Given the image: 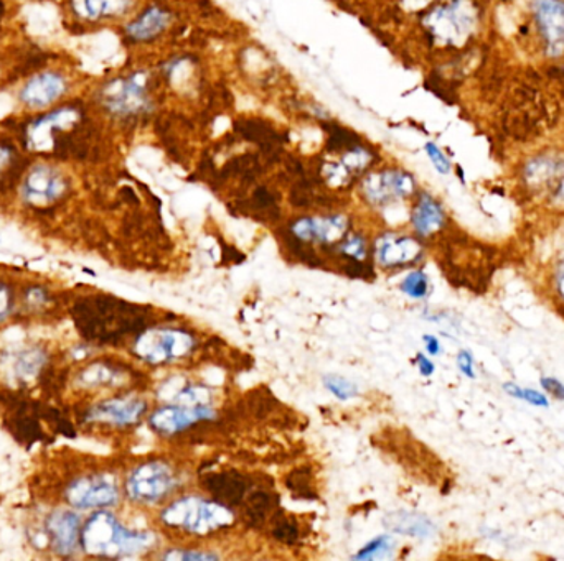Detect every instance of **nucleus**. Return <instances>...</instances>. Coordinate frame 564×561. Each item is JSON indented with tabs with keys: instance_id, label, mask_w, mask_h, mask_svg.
Listing matches in <instances>:
<instances>
[{
	"instance_id": "nucleus-27",
	"label": "nucleus",
	"mask_w": 564,
	"mask_h": 561,
	"mask_svg": "<svg viewBox=\"0 0 564 561\" xmlns=\"http://www.w3.org/2000/svg\"><path fill=\"white\" fill-rule=\"evenodd\" d=\"M503 391H505V394H509L510 397L521 398V400L535 405V407H550V400H548L543 392L521 387V385L513 384V382H505V384H503Z\"/></svg>"
},
{
	"instance_id": "nucleus-29",
	"label": "nucleus",
	"mask_w": 564,
	"mask_h": 561,
	"mask_svg": "<svg viewBox=\"0 0 564 561\" xmlns=\"http://www.w3.org/2000/svg\"><path fill=\"white\" fill-rule=\"evenodd\" d=\"M340 254L353 260L366 259V241L362 235H350L339 245Z\"/></svg>"
},
{
	"instance_id": "nucleus-34",
	"label": "nucleus",
	"mask_w": 564,
	"mask_h": 561,
	"mask_svg": "<svg viewBox=\"0 0 564 561\" xmlns=\"http://www.w3.org/2000/svg\"><path fill=\"white\" fill-rule=\"evenodd\" d=\"M540 385L554 400H564V384L556 378H541Z\"/></svg>"
},
{
	"instance_id": "nucleus-3",
	"label": "nucleus",
	"mask_w": 564,
	"mask_h": 561,
	"mask_svg": "<svg viewBox=\"0 0 564 561\" xmlns=\"http://www.w3.org/2000/svg\"><path fill=\"white\" fill-rule=\"evenodd\" d=\"M152 544V534L124 527L116 515L104 509L98 510L88 519L79 538L83 550L92 557H126L148 550Z\"/></svg>"
},
{
	"instance_id": "nucleus-10",
	"label": "nucleus",
	"mask_w": 564,
	"mask_h": 561,
	"mask_svg": "<svg viewBox=\"0 0 564 561\" xmlns=\"http://www.w3.org/2000/svg\"><path fill=\"white\" fill-rule=\"evenodd\" d=\"M66 500L75 509H108L120 500V487L114 477L89 474L70 484Z\"/></svg>"
},
{
	"instance_id": "nucleus-13",
	"label": "nucleus",
	"mask_w": 564,
	"mask_h": 561,
	"mask_svg": "<svg viewBox=\"0 0 564 561\" xmlns=\"http://www.w3.org/2000/svg\"><path fill=\"white\" fill-rule=\"evenodd\" d=\"M148 412V401L136 395H121L89 408L88 420L111 426H133Z\"/></svg>"
},
{
	"instance_id": "nucleus-6",
	"label": "nucleus",
	"mask_w": 564,
	"mask_h": 561,
	"mask_svg": "<svg viewBox=\"0 0 564 561\" xmlns=\"http://www.w3.org/2000/svg\"><path fill=\"white\" fill-rule=\"evenodd\" d=\"M178 486L177 471L164 461H148L130 471L126 494L140 506H154L167 499Z\"/></svg>"
},
{
	"instance_id": "nucleus-31",
	"label": "nucleus",
	"mask_w": 564,
	"mask_h": 561,
	"mask_svg": "<svg viewBox=\"0 0 564 561\" xmlns=\"http://www.w3.org/2000/svg\"><path fill=\"white\" fill-rule=\"evenodd\" d=\"M162 558H165V560L203 561L216 560L218 557L215 553H209V551L171 550Z\"/></svg>"
},
{
	"instance_id": "nucleus-18",
	"label": "nucleus",
	"mask_w": 564,
	"mask_h": 561,
	"mask_svg": "<svg viewBox=\"0 0 564 561\" xmlns=\"http://www.w3.org/2000/svg\"><path fill=\"white\" fill-rule=\"evenodd\" d=\"M45 531L49 535L53 550L60 554H68L78 547L82 538V521L73 510H55L45 522Z\"/></svg>"
},
{
	"instance_id": "nucleus-17",
	"label": "nucleus",
	"mask_w": 564,
	"mask_h": 561,
	"mask_svg": "<svg viewBox=\"0 0 564 561\" xmlns=\"http://www.w3.org/2000/svg\"><path fill=\"white\" fill-rule=\"evenodd\" d=\"M537 24L547 48V55L564 53V2L563 0H537Z\"/></svg>"
},
{
	"instance_id": "nucleus-4",
	"label": "nucleus",
	"mask_w": 564,
	"mask_h": 561,
	"mask_svg": "<svg viewBox=\"0 0 564 561\" xmlns=\"http://www.w3.org/2000/svg\"><path fill=\"white\" fill-rule=\"evenodd\" d=\"M98 101L108 116L117 120H136L151 111L152 98L145 73H133L111 79L98 92Z\"/></svg>"
},
{
	"instance_id": "nucleus-2",
	"label": "nucleus",
	"mask_w": 564,
	"mask_h": 561,
	"mask_svg": "<svg viewBox=\"0 0 564 561\" xmlns=\"http://www.w3.org/2000/svg\"><path fill=\"white\" fill-rule=\"evenodd\" d=\"M161 522L171 531L209 537L231 527L235 524V512L218 500L188 494L177 497L162 509Z\"/></svg>"
},
{
	"instance_id": "nucleus-8",
	"label": "nucleus",
	"mask_w": 564,
	"mask_h": 561,
	"mask_svg": "<svg viewBox=\"0 0 564 561\" xmlns=\"http://www.w3.org/2000/svg\"><path fill=\"white\" fill-rule=\"evenodd\" d=\"M72 79L60 69H41L22 85L17 99L28 113L52 110L68 94Z\"/></svg>"
},
{
	"instance_id": "nucleus-30",
	"label": "nucleus",
	"mask_w": 564,
	"mask_h": 561,
	"mask_svg": "<svg viewBox=\"0 0 564 561\" xmlns=\"http://www.w3.org/2000/svg\"><path fill=\"white\" fill-rule=\"evenodd\" d=\"M426 153H428V157L431 158V164L435 165L436 170L441 175L451 174V162L446 157L442 150L439 149L436 143L428 142L425 145Z\"/></svg>"
},
{
	"instance_id": "nucleus-9",
	"label": "nucleus",
	"mask_w": 564,
	"mask_h": 561,
	"mask_svg": "<svg viewBox=\"0 0 564 561\" xmlns=\"http://www.w3.org/2000/svg\"><path fill=\"white\" fill-rule=\"evenodd\" d=\"M360 190L363 197L373 206H387L394 201L413 196L416 180L408 171L388 168V170L372 171L366 175L360 184Z\"/></svg>"
},
{
	"instance_id": "nucleus-15",
	"label": "nucleus",
	"mask_w": 564,
	"mask_h": 561,
	"mask_svg": "<svg viewBox=\"0 0 564 561\" xmlns=\"http://www.w3.org/2000/svg\"><path fill=\"white\" fill-rule=\"evenodd\" d=\"M349 218L343 215L305 216L292 222L291 232L296 239L311 244H339L347 238Z\"/></svg>"
},
{
	"instance_id": "nucleus-7",
	"label": "nucleus",
	"mask_w": 564,
	"mask_h": 561,
	"mask_svg": "<svg viewBox=\"0 0 564 561\" xmlns=\"http://www.w3.org/2000/svg\"><path fill=\"white\" fill-rule=\"evenodd\" d=\"M70 191V180L55 165L40 162L27 168L21 181L22 200L32 208L55 206Z\"/></svg>"
},
{
	"instance_id": "nucleus-37",
	"label": "nucleus",
	"mask_w": 564,
	"mask_h": 561,
	"mask_svg": "<svg viewBox=\"0 0 564 561\" xmlns=\"http://www.w3.org/2000/svg\"><path fill=\"white\" fill-rule=\"evenodd\" d=\"M423 343H425L429 356H439V354H441V343H439L438 337L433 336V334H425V336H423Z\"/></svg>"
},
{
	"instance_id": "nucleus-16",
	"label": "nucleus",
	"mask_w": 564,
	"mask_h": 561,
	"mask_svg": "<svg viewBox=\"0 0 564 561\" xmlns=\"http://www.w3.org/2000/svg\"><path fill=\"white\" fill-rule=\"evenodd\" d=\"M172 21H174V14L167 5L151 4L127 22L124 35L130 43H151L171 27Z\"/></svg>"
},
{
	"instance_id": "nucleus-35",
	"label": "nucleus",
	"mask_w": 564,
	"mask_h": 561,
	"mask_svg": "<svg viewBox=\"0 0 564 561\" xmlns=\"http://www.w3.org/2000/svg\"><path fill=\"white\" fill-rule=\"evenodd\" d=\"M416 368L423 378H431V375L436 372L435 362H433L428 356H425V354H417Z\"/></svg>"
},
{
	"instance_id": "nucleus-28",
	"label": "nucleus",
	"mask_w": 564,
	"mask_h": 561,
	"mask_svg": "<svg viewBox=\"0 0 564 561\" xmlns=\"http://www.w3.org/2000/svg\"><path fill=\"white\" fill-rule=\"evenodd\" d=\"M41 365H43V354L38 353V350H28V353H24L18 357L15 371L22 379H28L40 371Z\"/></svg>"
},
{
	"instance_id": "nucleus-20",
	"label": "nucleus",
	"mask_w": 564,
	"mask_h": 561,
	"mask_svg": "<svg viewBox=\"0 0 564 561\" xmlns=\"http://www.w3.org/2000/svg\"><path fill=\"white\" fill-rule=\"evenodd\" d=\"M446 212L442 204L429 193H421L411 212V226L417 238H433L444 229Z\"/></svg>"
},
{
	"instance_id": "nucleus-21",
	"label": "nucleus",
	"mask_w": 564,
	"mask_h": 561,
	"mask_svg": "<svg viewBox=\"0 0 564 561\" xmlns=\"http://www.w3.org/2000/svg\"><path fill=\"white\" fill-rule=\"evenodd\" d=\"M27 168L28 162L21 146L11 139H0V187H12L22 181Z\"/></svg>"
},
{
	"instance_id": "nucleus-24",
	"label": "nucleus",
	"mask_w": 564,
	"mask_h": 561,
	"mask_svg": "<svg viewBox=\"0 0 564 561\" xmlns=\"http://www.w3.org/2000/svg\"><path fill=\"white\" fill-rule=\"evenodd\" d=\"M394 521L388 522L394 532L411 535V537H428L433 532L431 522L417 515L397 514L391 515Z\"/></svg>"
},
{
	"instance_id": "nucleus-23",
	"label": "nucleus",
	"mask_w": 564,
	"mask_h": 561,
	"mask_svg": "<svg viewBox=\"0 0 564 561\" xmlns=\"http://www.w3.org/2000/svg\"><path fill=\"white\" fill-rule=\"evenodd\" d=\"M394 548H397V541L391 535H380V537L368 541L365 547L360 548L353 560H387V558L393 557Z\"/></svg>"
},
{
	"instance_id": "nucleus-14",
	"label": "nucleus",
	"mask_w": 564,
	"mask_h": 561,
	"mask_svg": "<svg viewBox=\"0 0 564 561\" xmlns=\"http://www.w3.org/2000/svg\"><path fill=\"white\" fill-rule=\"evenodd\" d=\"M423 257V244L414 235L385 232L376 239L375 259L385 269H398L417 263Z\"/></svg>"
},
{
	"instance_id": "nucleus-5",
	"label": "nucleus",
	"mask_w": 564,
	"mask_h": 561,
	"mask_svg": "<svg viewBox=\"0 0 564 561\" xmlns=\"http://www.w3.org/2000/svg\"><path fill=\"white\" fill-rule=\"evenodd\" d=\"M196 336L181 328H152L137 336L134 354L151 366H165L190 356Z\"/></svg>"
},
{
	"instance_id": "nucleus-36",
	"label": "nucleus",
	"mask_w": 564,
	"mask_h": 561,
	"mask_svg": "<svg viewBox=\"0 0 564 561\" xmlns=\"http://www.w3.org/2000/svg\"><path fill=\"white\" fill-rule=\"evenodd\" d=\"M47 292H45L43 289H38V286H35V289L28 290L27 293V302L30 303V305L34 306H41L43 303H47Z\"/></svg>"
},
{
	"instance_id": "nucleus-33",
	"label": "nucleus",
	"mask_w": 564,
	"mask_h": 561,
	"mask_svg": "<svg viewBox=\"0 0 564 561\" xmlns=\"http://www.w3.org/2000/svg\"><path fill=\"white\" fill-rule=\"evenodd\" d=\"M12 308H14V292L11 286L0 283V321H4L11 315Z\"/></svg>"
},
{
	"instance_id": "nucleus-11",
	"label": "nucleus",
	"mask_w": 564,
	"mask_h": 561,
	"mask_svg": "<svg viewBox=\"0 0 564 561\" xmlns=\"http://www.w3.org/2000/svg\"><path fill=\"white\" fill-rule=\"evenodd\" d=\"M215 417L210 405L167 404L151 413L149 425L161 435H177L197 423L215 420Z\"/></svg>"
},
{
	"instance_id": "nucleus-12",
	"label": "nucleus",
	"mask_w": 564,
	"mask_h": 561,
	"mask_svg": "<svg viewBox=\"0 0 564 561\" xmlns=\"http://www.w3.org/2000/svg\"><path fill=\"white\" fill-rule=\"evenodd\" d=\"M474 25V14L464 0L436 9L428 18L426 27L436 40L442 43H455L468 34Z\"/></svg>"
},
{
	"instance_id": "nucleus-22",
	"label": "nucleus",
	"mask_w": 564,
	"mask_h": 561,
	"mask_svg": "<svg viewBox=\"0 0 564 561\" xmlns=\"http://www.w3.org/2000/svg\"><path fill=\"white\" fill-rule=\"evenodd\" d=\"M543 286L554 310L564 317V251L551 260Z\"/></svg>"
},
{
	"instance_id": "nucleus-26",
	"label": "nucleus",
	"mask_w": 564,
	"mask_h": 561,
	"mask_svg": "<svg viewBox=\"0 0 564 561\" xmlns=\"http://www.w3.org/2000/svg\"><path fill=\"white\" fill-rule=\"evenodd\" d=\"M324 385L339 400H352L360 394L359 385L342 375H325Z\"/></svg>"
},
{
	"instance_id": "nucleus-19",
	"label": "nucleus",
	"mask_w": 564,
	"mask_h": 561,
	"mask_svg": "<svg viewBox=\"0 0 564 561\" xmlns=\"http://www.w3.org/2000/svg\"><path fill=\"white\" fill-rule=\"evenodd\" d=\"M133 5L134 0H68L73 17L85 24H100L123 17Z\"/></svg>"
},
{
	"instance_id": "nucleus-25",
	"label": "nucleus",
	"mask_w": 564,
	"mask_h": 561,
	"mask_svg": "<svg viewBox=\"0 0 564 561\" xmlns=\"http://www.w3.org/2000/svg\"><path fill=\"white\" fill-rule=\"evenodd\" d=\"M400 289L411 299H425L431 293V280L423 270H413L404 277Z\"/></svg>"
},
{
	"instance_id": "nucleus-1",
	"label": "nucleus",
	"mask_w": 564,
	"mask_h": 561,
	"mask_svg": "<svg viewBox=\"0 0 564 561\" xmlns=\"http://www.w3.org/2000/svg\"><path fill=\"white\" fill-rule=\"evenodd\" d=\"M86 120L85 110L76 104H63L38 113L22 130V149L49 157L78 155V146L85 143Z\"/></svg>"
},
{
	"instance_id": "nucleus-32",
	"label": "nucleus",
	"mask_w": 564,
	"mask_h": 561,
	"mask_svg": "<svg viewBox=\"0 0 564 561\" xmlns=\"http://www.w3.org/2000/svg\"><path fill=\"white\" fill-rule=\"evenodd\" d=\"M458 368L467 379H476V362H474L473 354L467 349L459 350Z\"/></svg>"
}]
</instances>
